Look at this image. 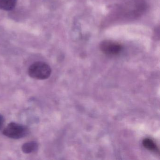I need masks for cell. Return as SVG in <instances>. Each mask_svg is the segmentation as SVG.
<instances>
[{
    "mask_svg": "<svg viewBox=\"0 0 160 160\" xmlns=\"http://www.w3.org/2000/svg\"><path fill=\"white\" fill-rule=\"evenodd\" d=\"M51 69L47 63L42 62H36L32 63L28 69L30 77L39 80H44L50 77Z\"/></svg>",
    "mask_w": 160,
    "mask_h": 160,
    "instance_id": "obj_1",
    "label": "cell"
},
{
    "mask_svg": "<svg viewBox=\"0 0 160 160\" xmlns=\"http://www.w3.org/2000/svg\"><path fill=\"white\" fill-rule=\"evenodd\" d=\"M28 132V129L26 126L13 122L9 123L3 131V135L13 139L23 138Z\"/></svg>",
    "mask_w": 160,
    "mask_h": 160,
    "instance_id": "obj_2",
    "label": "cell"
},
{
    "mask_svg": "<svg viewBox=\"0 0 160 160\" xmlns=\"http://www.w3.org/2000/svg\"><path fill=\"white\" fill-rule=\"evenodd\" d=\"M100 48L106 55H117L121 51L122 47L117 42L106 40L101 43Z\"/></svg>",
    "mask_w": 160,
    "mask_h": 160,
    "instance_id": "obj_3",
    "label": "cell"
},
{
    "mask_svg": "<svg viewBox=\"0 0 160 160\" xmlns=\"http://www.w3.org/2000/svg\"><path fill=\"white\" fill-rule=\"evenodd\" d=\"M17 2V0H0V9L3 11H12L15 7Z\"/></svg>",
    "mask_w": 160,
    "mask_h": 160,
    "instance_id": "obj_4",
    "label": "cell"
},
{
    "mask_svg": "<svg viewBox=\"0 0 160 160\" xmlns=\"http://www.w3.org/2000/svg\"><path fill=\"white\" fill-rule=\"evenodd\" d=\"M38 148V144L34 141H30L23 144L22 150L25 153H30L36 151Z\"/></svg>",
    "mask_w": 160,
    "mask_h": 160,
    "instance_id": "obj_5",
    "label": "cell"
},
{
    "mask_svg": "<svg viewBox=\"0 0 160 160\" xmlns=\"http://www.w3.org/2000/svg\"><path fill=\"white\" fill-rule=\"evenodd\" d=\"M142 144L144 148H146L147 149L159 153V148L152 139L149 138H144L142 141Z\"/></svg>",
    "mask_w": 160,
    "mask_h": 160,
    "instance_id": "obj_6",
    "label": "cell"
},
{
    "mask_svg": "<svg viewBox=\"0 0 160 160\" xmlns=\"http://www.w3.org/2000/svg\"><path fill=\"white\" fill-rule=\"evenodd\" d=\"M3 122H4V119H3V118L0 115V128H1L2 126V124H3Z\"/></svg>",
    "mask_w": 160,
    "mask_h": 160,
    "instance_id": "obj_7",
    "label": "cell"
}]
</instances>
